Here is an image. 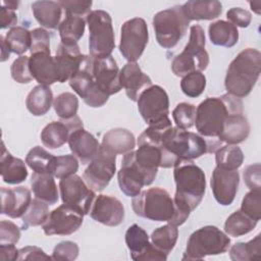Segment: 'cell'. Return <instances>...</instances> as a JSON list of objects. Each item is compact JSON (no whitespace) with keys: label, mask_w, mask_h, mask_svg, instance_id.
I'll use <instances>...</instances> for the list:
<instances>
[{"label":"cell","mask_w":261,"mask_h":261,"mask_svg":"<svg viewBox=\"0 0 261 261\" xmlns=\"http://www.w3.org/2000/svg\"><path fill=\"white\" fill-rule=\"evenodd\" d=\"M239 110H243V102L241 98L230 94L205 99L196 109L195 124L199 135L218 149L221 145L218 137L225 118L231 112Z\"/></svg>","instance_id":"1"},{"label":"cell","mask_w":261,"mask_h":261,"mask_svg":"<svg viewBox=\"0 0 261 261\" xmlns=\"http://www.w3.org/2000/svg\"><path fill=\"white\" fill-rule=\"evenodd\" d=\"M173 177L176 186L173 201L180 212L190 215L204 197L205 173L193 160H178L173 166Z\"/></svg>","instance_id":"2"},{"label":"cell","mask_w":261,"mask_h":261,"mask_svg":"<svg viewBox=\"0 0 261 261\" xmlns=\"http://www.w3.org/2000/svg\"><path fill=\"white\" fill-rule=\"evenodd\" d=\"M134 212L153 221H167L178 226L186 222L189 215L180 212L169 193L162 188H150L133 198Z\"/></svg>","instance_id":"3"},{"label":"cell","mask_w":261,"mask_h":261,"mask_svg":"<svg viewBox=\"0 0 261 261\" xmlns=\"http://www.w3.org/2000/svg\"><path fill=\"white\" fill-rule=\"evenodd\" d=\"M261 72V54L257 49L241 51L230 62L224 86L227 94L238 98L248 96L255 87Z\"/></svg>","instance_id":"4"},{"label":"cell","mask_w":261,"mask_h":261,"mask_svg":"<svg viewBox=\"0 0 261 261\" xmlns=\"http://www.w3.org/2000/svg\"><path fill=\"white\" fill-rule=\"evenodd\" d=\"M161 145L176 162L178 160H193L217 150L214 145L199 134L177 126H171L163 134Z\"/></svg>","instance_id":"5"},{"label":"cell","mask_w":261,"mask_h":261,"mask_svg":"<svg viewBox=\"0 0 261 261\" xmlns=\"http://www.w3.org/2000/svg\"><path fill=\"white\" fill-rule=\"evenodd\" d=\"M205 33L201 25L195 24L190 30V40L184 51L176 55L171 63V70L176 76L205 70L209 64V55L205 50Z\"/></svg>","instance_id":"6"},{"label":"cell","mask_w":261,"mask_h":261,"mask_svg":"<svg viewBox=\"0 0 261 261\" xmlns=\"http://www.w3.org/2000/svg\"><path fill=\"white\" fill-rule=\"evenodd\" d=\"M229 246L230 239L226 233L214 225H206L190 236L181 259L202 260L206 256L225 253Z\"/></svg>","instance_id":"7"},{"label":"cell","mask_w":261,"mask_h":261,"mask_svg":"<svg viewBox=\"0 0 261 261\" xmlns=\"http://www.w3.org/2000/svg\"><path fill=\"white\" fill-rule=\"evenodd\" d=\"M89 27V51L93 58L111 56L115 47L112 19L108 12L98 9L91 11L86 18Z\"/></svg>","instance_id":"8"},{"label":"cell","mask_w":261,"mask_h":261,"mask_svg":"<svg viewBox=\"0 0 261 261\" xmlns=\"http://www.w3.org/2000/svg\"><path fill=\"white\" fill-rule=\"evenodd\" d=\"M190 20L185 15L181 5H175L157 12L153 17V28L158 44L170 49L176 46L186 35Z\"/></svg>","instance_id":"9"},{"label":"cell","mask_w":261,"mask_h":261,"mask_svg":"<svg viewBox=\"0 0 261 261\" xmlns=\"http://www.w3.org/2000/svg\"><path fill=\"white\" fill-rule=\"evenodd\" d=\"M149 39L146 21L135 17L123 22L120 30L119 52L128 62H136L143 54Z\"/></svg>","instance_id":"10"},{"label":"cell","mask_w":261,"mask_h":261,"mask_svg":"<svg viewBox=\"0 0 261 261\" xmlns=\"http://www.w3.org/2000/svg\"><path fill=\"white\" fill-rule=\"evenodd\" d=\"M92 56L85 55L79 71L69 80V86L90 107H101L108 101V96L103 94L96 86L92 73Z\"/></svg>","instance_id":"11"},{"label":"cell","mask_w":261,"mask_h":261,"mask_svg":"<svg viewBox=\"0 0 261 261\" xmlns=\"http://www.w3.org/2000/svg\"><path fill=\"white\" fill-rule=\"evenodd\" d=\"M138 110L149 125L157 123L168 117L169 99L166 91L158 86L152 85L145 89L139 96Z\"/></svg>","instance_id":"12"},{"label":"cell","mask_w":261,"mask_h":261,"mask_svg":"<svg viewBox=\"0 0 261 261\" xmlns=\"http://www.w3.org/2000/svg\"><path fill=\"white\" fill-rule=\"evenodd\" d=\"M116 155L110 154L101 147L97 155L85 169L83 179L95 192L103 191L112 179L116 171Z\"/></svg>","instance_id":"13"},{"label":"cell","mask_w":261,"mask_h":261,"mask_svg":"<svg viewBox=\"0 0 261 261\" xmlns=\"http://www.w3.org/2000/svg\"><path fill=\"white\" fill-rule=\"evenodd\" d=\"M84 215L79 208L63 203L50 212L42 228L46 236H69L80 228Z\"/></svg>","instance_id":"14"},{"label":"cell","mask_w":261,"mask_h":261,"mask_svg":"<svg viewBox=\"0 0 261 261\" xmlns=\"http://www.w3.org/2000/svg\"><path fill=\"white\" fill-rule=\"evenodd\" d=\"M59 190L64 204L79 208L85 215L90 213L96 195L95 191L90 189L81 176L73 174L60 179Z\"/></svg>","instance_id":"15"},{"label":"cell","mask_w":261,"mask_h":261,"mask_svg":"<svg viewBox=\"0 0 261 261\" xmlns=\"http://www.w3.org/2000/svg\"><path fill=\"white\" fill-rule=\"evenodd\" d=\"M154 179L136 164L132 151L123 155L121 168L117 172V180L120 191L125 196L136 197L143 187L150 186Z\"/></svg>","instance_id":"16"},{"label":"cell","mask_w":261,"mask_h":261,"mask_svg":"<svg viewBox=\"0 0 261 261\" xmlns=\"http://www.w3.org/2000/svg\"><path fill=\"white\" fill-rule=\"evenodd\" d=\"M119 72L120 70L112 56L93 58L92 60V73L96 86L108 97L121 90Z\"/></svg>","instance_id":"17"},{"label":"cell","mask_w":261,"mask_h":261,"mask_svg":"<svg viewBox=\"0 0 261 261\" xmlns=\"http://www.w3.org/2000/svg\"><path fill=\"white\" fill-rule=\"evenodd\" d=\"M240 184V174L238 169H224L215 167L210 185L215 200L222 206L230 205L237 195Z\"/></svg>","instance_id":"18"},{"label":"cell","mask_w":261,"mask_h":261,"mask_svg":"<svg viewBox=\"0 0 261 261\" xmlns=\"http://www.w3.org/2000/svg\"><path fill=\"white\" fill-rule=\"evenodd\" d=\"M91 217L107 226H117L124 219V207L115 197L98 195L90 210Z\"/></svg>","instance_id":"19"},{"label":"cell","mask_w":261,"mask_h":261,"mask_svg":"<svg viewBox=\"0 0 261 261\" xmlns=\"http://www.w3.org/2000/svg\"><path fill=\"white\" fill-rule=\"evenodd\" d=\"M85 55L81 53L77 44L67 45L60 43L54 56L59 83L69 81L79 71Z\"/></svg>","instance_id":"20"},{"label":"cell","mask_w":261,"mask_h":261,"mask_svg":"<svg viewBox=\"0 0 261 261\" xmlns=\"http://www.w3.org/2000/svg\"><path fill=\"white\" fill-rule=\"evenodd\" d=\"M1 213L11 218H19L28 210L31 202V191L25 187L8 189L1 187Z\"/></svg>","instance_id":"21"},{"label":"cell","mask_w":261,"mask_h":261,"mask_svg":"<svg viewBox=\"0 0 261 261\" xmlns=\"http://www.w3.org/2000/svg\"><path fill=\"white\" fill-rule=\"evenodd\" d=\"M68 145L72 154L82 164L90 163L100 149L98 140L87 132L83 125L71 130L68 138Z\"/></svg>","instance_id":"22"},{"label":"cell","mask_w":261,"mask_h":261,"mask_svg":"<svg viewBox=\"0 0 261 261\" xmlns=\"http://www.w3.org/2000/svg\"><path fill=\"white\" fill-rule=\"evenodd\" d=\"M83 121L75 115L70 119H62L60 121H52L48 123L41 133V140L45 147L56 149L68 142L71 130L77 126H82Z\"/></svg>","instance_id":"23"},{"label":"cell","mask_w":261,"mask_h":261,"mask_svg":"<svg viewBox=\"0 0 261 261\" xmlns=\"http://www.w3.org/2000/svg\"><path fill=\"white\" fill-rule=\"evenodd\" d=\"M121 88L125 90L126 96L132 101H137L140 94L150 86L151 79L142 71L137 62H127L119 72Z\"/></svg>","instance_id":"24"},{"label":"cell","mask_w":261,"mask_h":261,"mask_svg":"<svg viewBox=\"0 0 261 261\" xmlns=\"http://www.w3.org/2000/svg\"><path fill=\"white\" fill-rule=\"evenodd\" d=\"M249 134V121L244 115V110H239L231 112L225 118L218 141L227 145H238L247 140Z\"/></svg>","instance_id":"25"},{"label":"cell","mask_w":261,"mask_h":261,"mask_svg":"<svg viewBox=\"0 0 261 261\" xmlns=\"http://www.w3.org/2000/svg\"><path fill=\"white\" fill-rule=\"evenodd\" d=\"M29 66L34 80L40 85L50 86L58 82L55 59L50 55V52L32 53Z\"/></svg>","instance_id":"26"},{"label":"cell","mask_w":261,"mask_h":261,"mask_svg":"<svg viewBox=\"0 0 261 261\" xmlns=\"http://www.w3.org/2000/svg\"><path fill=\"white\" fill-rule=\"evenodd\" d=\"M100 147L110 154L124 155L135 149L136 139L130 130L115 127L108 130L103 136Z\"/></svg>","instance_id":"27"},{"label":"cell","mask_w":261,"mask_h":261,"mask_svg":"<svg viewBox=\"0 0 261 261\" xmlns=\"http://www.w3.org/2000/svg\"><path fill=\"white\" fill-rule=\"evenodd\" d=\"M0 173L3 181L8 185L20 184L28 177L25 163L21 159L13 157L6 150L3 142L0 156Z\"/></svg>","instance_id":"28"},{"label":"cell","mask_w":261,"mask_h":261,"mask_svg":"<svg viewBox=\"0 0 261 261\" xmlns=\"http://www.w3.org/2000/svg\"><path fill=\"white\" fill-rule=\"evenodd\" d=\"M181 9L188 19L191 20H212L222 12V5L219 1L192 0L181 5Z\"/></svg>","instance_id":"29"},{"label":"cell","mask_w":261,"mask_h":261,"mask_svg":"<svg viewBox=\"0 0 261 261\" xmlns=\"http://www.w3.org/2000/svg\"><path fill=\"white\" fill-rule=\"evenodd\" d=\"M36 20L44 28L55 30L60 24L62 7L56 1H36L32 4Z\"/></svg>","instance_id":"30"},{"label":"cell","mask_w":261,"mask_h":261,"mask_svg":"<svg viewBox=\"0 0 261 261\" xmlns=\"http://www.w3.org/2000/svg\"><path fill=\"white\" fill-rule=\"evenodd\" d=\"M31 186L37 199L48 205H53L58 201V190L52 174L34 172L31 179Z\"/></svg>","instance_id":"31"},{"label":"cell","mask_w":261,"mask_h":261,"mask_svg":"<svg viewBox=\"0 0 261 261\" xmlns=\"http://www.w3.org/2000/svg\"><path fill=\"white\" fill-rule=\"evenodd\" d=\"M208 34L211 43L216 46L230 48L239 41V31L237 27L226 20H217L210 23Z\"/></svg>","instance_id":"32"},{"label":"cell","mask_w":261,"mask_h":261,"mask_svg":"<svg viewBox=\"0 0 261 261\" xmlns=\"http://www.w3.org/2000/svg\"><path fill=\"white\" fill-rule=\"evenodd\" d=\"M52 102L53 94L50 87L39 85L33 88L29 93L25 100V106L33 115L42 116L50 110Z\"/></svg>","instance_id":"33"},{"label":"cell","mask_w":261,"mask_h":261,"mask_svg":"<svg viewBox=\"0 0 261 261\" xmlns=\"http://www.w3.org/2000/svg\"><path fill=\"white\" fill-rule=\"evenodd\" d=\"M86 20L81 16L65 15V18L60 22L58 32L61 38V43L67 45L77 44V41L84 36Z\"/></svg>","instance_id":"34"},{"label":"cell","mask_w":261,"mask_h":261,"mask_svg":"<svg viewBox=\"0 0 261 261\" xmlns=\"http://www.w3.org/2000/svg\"><path fill=\"white\" fill-rule=\"evenodd\" d=\"M257 222V220L249 217L241 210H238L230 214L225 220L224 231L229 237H241L252 231Z\"/></svg>","instance_id":"35"},{"label":"cell","mask_w":261,"mask_h":261,"mask_svg":"<svg viewBox=\"0 0 261 261\" xmlns=\"http://www.w3.org/2000/svg\"><path fill=\"white\" fill-rule=\"evenodd\" d=\"M56 156L46 151L40 146H36L29 151L25 157V163L34 172L52 174L53 164Z\"/></svg>","instance_id":"36"},{"label":"cell","mask_w":261,"mask_h":261,"mask_svg":"<svg viewBox=\"0 0 261 261\" xmlns=\"http://www.w3.org/2000/svg\"><path fill=\"white\" fill-rule=\"evenodd\" d=\"M215 161L217 167L236 170L244 162V153L237 145L222 146L215 151Z\"/></svg>","instance_id":"37"},{"label":"cell","mask_w":261,"mask_h":261,"mask_svg":"<svg viewBox=\"0 0 261 261\" xmlns=\"http://www.w3.org/2000/svg\"><path fill=\"white\" fill-rule=\"evenodd\" d=\"M178 237L177 226L170 223L156 228L151 234V243L160 251L169 254L174 248Z\"/></svg>","instance_id":"38"},{"label":"cell","mask_w":261,"mask_h":261,"mask_svg":"<svg viewBox=\"0 0 261 261\" xmlns=\"http://www.w3.org/2000/svg\"><path fill=\"white\" fill-rule=\"evenodd\" d=\"M125 243L130 252V257L135 261L138 260L139 256L150 245L149 236L138 224H133L127 228L125 232Z\"/></svg>","instance_id":"39"},{"label":"cell","mask_w":261,"mask_h":261,"mask_svg":"<svg viewBox=\"0 0 261 261\" xmlns=\"http://www.w3.org/2000/svg\"><path fill=\"white\" fill-rule=\"evenodd\" d=\"M230 259L233 261H249L261 256V234H257L248 243H236L229 250Z\"/></svg>","instance_id":"40"},{"label":"cell","mask_w":261,"mask_h":261,"mask_svg":"<svg viewBox=\"0 0 261 261\" xmlns=\"http://www.w3.org/2000/svg\"><path fill=\"white\" fill-rule=\"evenodd\" d=\"M49 214L48 204L35 198L21 217L22 229H27L29 226L43 225L48 219Z\"/></svg>","instance_id":"41"},{"label":"cell","mask_w":261,"mask_h":261,"mask_svg":"<svg viewBox=\"0 0 261 261\" xmlns=\"http://www.w3.org/2000/svg\"><path fill=\"white\" fill-rule=\"evenodd\" d=\"M5 41L12 53L21 55L31 48V32L23 27L11 28L5 36Z\"/></svg>","instance_id":"42"},{"label":"cell","mask_w":261,"mask_h":261,"mask_svg":"<svg viewBox=\"0 0 261 261\" xmlns=\"http://www.w3.org/2000/svg\"><path fill=\"white\" fill-rule=\"evenodd\" d=\"M53 107L61 119H70L76 115L79 100L72 93H61L54 99Z\"/></svg>","instance_id":"43"},{"label":"cell","mask_w":261,"mask_h":261,"mask_svg":"<svg viewBox=\"0 0 261 261\" xmlns=\"http://www.w3.org/2000/svg\"><path fill=\"white\" fill-rule=\"evenodd\" d=\"M180 88L182 93L188 97H199L206 88V77L201 71L191 72L182 76Z\"/></svg>","instance_id":"44"},{"label":"cell","mask_w":261,"mask_h":261,"mask_svg":"<svg viewBox=\"0 0 261 261\" xmlns=\"http://www.w3.org/2000/svg\"><path fill=\"white\" fill-rule=\"evenodd\" d=\"M77 169H79V162L74 155L67 154V155L57 156L53 164L52 175L54 177L62 179L75 174Z\"/></svg>","instance_id":"45"},{"label":"cell","mask_w":261,"mask_h":261,"mask_svg":"<svg viewBox=\"0 0 261 261\" xmlns=\"http://www.w3.org/2000/svg\"><path fill=\"white\" fill-rule=\"evenodd\" d=\"M172 117L177 127L182 129L191 128L195 124L196 107L190 103H179L173 109Z\"/></svg>","instance_id":"46"},{"label":"cell","mask_w":261,"mask_h":261,"mask_svg":"<svg viewBox=\"0 0 261 261\" xmlns=\"http://www.w3.org/2000/svg\"><path fill=\"white\" fill-rule=\"evenodd\" d=\"M241 211L259 221L261 217V191H250L242 201Z\"/></svg>","instance_id":"47"},{"label":"cell","mask_w":261,"mask_h":261,"mask_svg":"<svg viewBox=\"0 0 261 261\" xmlns=\"http://www.w3.org/2000/svg\"><path fill=\"white\" fill-rule=\"evenodd\" d=\"M29 60L30 57L28 56H19L11 64L10 72L15 82L19 84H29L34 80L30 70Z\"/></svg>","instance_id":"48"},{"label":"cell","mask_w":261,"mask_h":261,"mask_svg":"<svg viewBox=\"0 0 261 261\" xmlns=\"http://www.w3.org/2000/svg\"><path fill=\"white\" fill-rule=\"evenodd\" d=\"M79 256V246L71 241H64L55 246L52 253V260L72 261Z\"/></svg>","instance_id":"49"},{"label":"cell","mask_w":261,"mask_h":261,"mask_svg":"<svg viewBox=\"0 0 261 261\" xmlns=\"http://www.w3.org/2000/svg\"><path fill=\"white\" fill-rule=\"evenodd\" d=\"M65 15H75L83 17L88 15L91 11L93 2L89 0H62L58 1Z\"/></svg>","instance_id":"50"},{"label":"cell","mask_w":261,"mask_h":261,"mask_svg":"<svg viewBox=\"0 0 261 261\" xmlns=\"http://www.w3.org/2000/svg\"><path fill=\"white\" fill-rule=\"evenodd\" d=\"M31 54L36 52H50V36L46 30L42 28L34 29L31 31Z\"/></svg>","instance_id":"51"},{"label":"cell","mask_w":261,"mask_h":261,"mask_svg":"<svg viewBox=\"0 0 261 261\" xmlns=\"http://www.w3.org/2000/svg\"><path fill=\"white\" fill-rule=\"evenodd\" d=\"M20 238L18 226L8 220L0 222V245H15Z\"/></svg>","instance_id":"52"},{"label":"cell","mask_w":261,"mask_h":261,"mask_svg":"<svg viewBox=\"0 0 261 261\" xmlns=\"http://www.w3.org/2000/svg\"><path fill=\"white\" fill-rule=\"evenodd\" d=\"M260 163L248 165L243 171L245 184L251 191H261V176Z\"/></svg>","instance_id":"53"},{"label":"cell","mask_w":261,"mask_h":261,"mask_svg":"<svg viewBox=\"0 0 261 261\" xmlns=\"http://www.w3.org/2000/svg\"><path fill=\"white\" fill-rule=\"evenodd\" d=\"M226 17L230 23H232L234 27L240 28H248L252 19L251 13L241 7L230 8L226 12Z\"/></svg>","instance_id":"54"},{"label":"cell","mask_w":261,"mask_h":261,"mask_svg":"<svg viewBox=\"0 0 261 261\" xmlns=\"http://www.w3.org/2000/svg\"><path fill=\"white\" fill-rule=\"evenodd\" d=\"M52 257L46 255V253L35 246H28L18 250L17 260H50Z\"/></svg>","instance_id":"55"},{"label":"cell","mask_w":261,"mask_h":261,"mask_svg":"<svg viewBox=\"0 0 261 261\" xmlns=\"http://www.w3.org/2000/svg\"><path fill=\"white\" fill-rule=\"evenodd\" d=\"M0 21L1 29L14 28L17 22V15L14 10L8 9L5 6H2L0 9Z\"/></svg>","instance_id":"56"},{"label":"cell","mask_w":261,"mask_h":261,"mask_svg":"<svg viewBox=\"0 0 261 261\" xmlns=\"http://www.w3.org/2000/svg\"><path fill=\"white\" fill-rule=\"evenodd\" d=\"M0 259L2 261L17 260L18 250L14 245H0Z\"/></svg>","instance_id":"57"},{"label":"cell","mask_w":261,"mask_h":261,"mask_svg":"<svg viewBox=\"0 0 261 261\" xmlns=\"http://www.w3.org/2000/svg\"><path fill=\"white\" fill-rule=\"evenodd\" d=\"M0 41H1V61L4 62L5 60H7L9 58L10 55V49L5 41V37L1 36L0 37Z\"/></svg>","instance_id":"58"},{"label":"cell","mask_w":261,"mask_h":261,"mask_svg":"<svg viewBox=\"0 0 261 261\" xmlns=\"http://www.w3.org/2000/svg\"><path fill=\"white\" fill-rule=\"evenodd\" d=\"M2 4H3V6H5L8 9L15 10V9H17V7L19 5V2L18 1H3Z\"/></svg>","instance_id":"59"},{"label":"cell","mask_w":261,"mask_h":261,"mask_svg":"<svg viewBox=\"0 0 261 261\" xmlns=\"http://www.w3.org/2000/svg\"><path fill=\"white\" fill-rule=\"evenodd\" d=\"M250 6H251V9L257 13V14H260V9H261V2L260 1H251L249 2Z\"/></svg>","instance_id":"60"}]
</instances>
